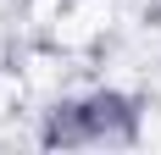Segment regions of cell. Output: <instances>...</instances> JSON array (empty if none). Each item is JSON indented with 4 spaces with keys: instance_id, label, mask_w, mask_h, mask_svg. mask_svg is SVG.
<instances>
[{
    "instance_id": "1",
    "label": "cell",
    "mask_w": 161,
    "mask_h": 155,
    "mask_svg": "<svg viewBox=\"0 0 161 155\" xmlns=\"http://www.w3.org/2000/svg\"><path fill=\"white\" fill-rule=\"evenodd\" d=\"M133 133H139V111H133L128 94H89V100H67V105H56V116H50L45 139L50 144H128Z\"/></svg>"
},
{
    "instance_id": "2",
    "label": "cell",
    "mask_w": 161,
    "mask_h": 155,
    "mask_svg": "<svg viewBox=\"0 0 161 155\" xmlns=\"http://www.w3.org/2000/svg\"><path fill=\"white\" fill-rule=\"evenodd\" d=\"M150 22H161V0H150Z\"/></svg>"
}]
</instances>
